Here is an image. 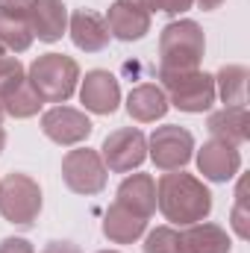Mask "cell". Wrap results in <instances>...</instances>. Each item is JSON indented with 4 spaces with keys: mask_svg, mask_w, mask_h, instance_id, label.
<instances>
[{
    "mask_svg": "<svg viewBox=\"0 0 250 253\" xmlns=\"http://www.w3.org/2000/svg\"><path fill=\"white\" fill-rule=\"evenodd\" d=\"M206 126H209L212 138H218V141H227V144L239 147V144H245V141L250 138L248 106H224V109H218V112H212V115H209Z\"/></svg>",
    "mask_w": 250,
    "mask_h": 253,
    "instance_id": "cell-16",
    "label": "cell"
},
{
    "mask_svg": "<svg viewBox=\"0 0 250 253\" xmlns=\"http://www.w3.org/2000/svg\"><path fill=\"white\" fill-rule=\"evenodd\" d=\"M194 0H150V12H165V15H183L191 9Z\"/></svg>",
    "mask_w": 250,
    "mask_h": 253,
    "instance_id": "cell-27",
    "label": "cell"
},
{
    "mask_svg": "<svg viewBox=\"0 0 250 253\" xmlns=\"http://www.w3.org/2000/svg\"><path fill=\"white\" fill-rule=\"evenodd\" d=\"M197 168L212 183H230L242 168V153H239V147H233L227 141L209 138L197 150Z\"/></svg>",
    "mask_w": 250,
    "mask_h": 253,
    "instance_id": "cell-11",
    "label": "cell"
},
{
    "mask_svg": "<svg viewBox=\"0 0 250 253\" xmlns=\"http://www.w3.org/2000/svg\"><path fill=\"white\" fill-rule=\"evenodd\" d=\"M109 180V168L103 165L100 153L91 147H77L68 150L62 159V183L74 194H100L106 189Z\"/></svg>",
    "mask_w": 250,
    "mask_h": 253,
    "instance_id": "cell-6",
    "label": "cell"
},
{
    "mask_svg": "<svg viewBox=\"0 0 250 253\" xmlns=\"http://www.w3.org/2000/svg\"><path fill=\"white\" fill-rule=\"evenodd\" d=\"M3 103V112L6 115H12V118H18V121H24V118H33V115H39V109L44 106V100L36 94V88L30 85V80H24L6 100H0Z\"/></svg>",
    "mask_w": 250,
    "mask_h": 253,
    "instance_id": "cell-21",
    "label": "cell"
},
{
    "mask_svg": "<svg viewBox=\"0 0 250 253\" xmlns=\"http://www.w3.org/2000/svg\"><path fill=\"white\" fill-rule=\"evenodd\" d=\"M121 3H129V6H138V9L150 12V0H121Z\"/></svg>",
    "mask_w": 250,
    "mask_h": 253,
    "instance_id": "cell-31",
    "label": "cell"
},
{
    "mask_svg": "<svg viewBox=\"0 0 250 253\" xmlns=\"http://www.w3.org/2000/svg\"><path fill=\"white\" fill-rule=\"evenodd\" d=\"M126 112H129V118L138 121V124H153V121L165 118V112H168V97H165V91H162L159 85L141 83V85H135V88L129 91V97H126Z\"/></svg>",
    "mask_w": 250,
    "mask_h": 253,
    "instance_id": "cell-18",
    "label": "cell"
},
{
    "mask_svg": "<svg viewBox=\"0 0 250 253\" xmlns=\"http://www.w3.org/2000/svg\"><path fill=\"white\" fill-rule=\"evenodd\" d=\"M30 85L44 103H65L80 83V65L65 53H44L27 71Z\"/></svg>",
    "mask_w": 250,
    "mask_h": 253,
    "instance_id": "cell-3",
    "label": "cell"
},
{
    "mask_svg": "<svg viewBox=\"0 0 250 253\" xmlns=\"http://www.w3.org/2000/svg\"><path fill=\"white\" fill-rule=\"evenodd\" d=\"M106 27H109V36L118 39V42H138L150 33V12L138 9V6H129V3H112L109 12H106Z\"/></svg>",
    "mask_w": 250,
    "mask_h": 253,
    "instance_id": "cell-14",
    "label": "cell"
},
{
    "mask_svg": "<svg viewBox=\"0 0 250 253\" xmlns=\"http://www.w3.org/2000/svg\"><path fill=\"white\" fill-rule=\"evenodd\" d=\"M94 124L88 121L85 112L80 109H71V106H53L42 115V132L56 141L59 147H74L80 141H85L91 135Z\"/></svg>",
    "mask_w": 250,
    "mask_h": 253,
    "instance_id": "cell-9",
    "label": "cell"
},
{
    "mask_svg": "<svg viewBox=\"0 0 250 253\" xmlns=\"http://www.w3.org/2000/svg\"><path fill=\"white\" fill-rule=\"evenodd\" d=\"M156 206L159 212L180 224H197V221H206L209 212H212V191L203 186V180L183 174V171H165L156 183Z\"/></svg>",
    "mask_w": 250,
    "mask_h": 253,
    "instance_id": "cell-1",
    "label": "cell"
},
{
    "mask_svg": "<svg viewBox=\"0 0 250 253\" xmlns=\"http://www.w3.org/2000/svg\"><path fill=\"white\" fill-rule=\"evenodd\" d=\"M3 115H6V112H3V103H0V124H3Z\"/></svg>",
    "mask_w": 250,
    "mask_h": 253,
    "instance_id": "cell-33",
    "label": "cell"
},
{
    "mask_svg": "<svg viewBox=\"0 0 250 253\" xmlns=\"http://www.w3.org/2000/svg\"><path fill=\"white\" fill-rule=\"evenodd\" d=\"M0 56H6V47H3V44H0Z\"/></svg>",
    "mask_w": 250,
    "mask_h": 253,
    "instance_id": "cell-34",
    "label": "cell"
},
{
    "mask_svg": "<svg viewBox=\"0 0 250 253\" xmlns=\"http://www.w3.org/2000/svg\"><path fill=\"white\" fill-rule=\"evenodd\" d=\"M144 253H180V233L174 227H156L144 239Z\"/></svg>",
    "mask_w": 250,
    "mask_h": 253,
    "instance_id": "cell-24",
    "label": "cell"
},
{
    "mask_svg": "<svg viewBox=\"0 0 250 253\" xmlns=\"http://www.w3.org/2000/svg\"><path fill=\"white\" fill-rule=\"evenodd\" d=\"M230 221H233L236 236H239V239H248L250 236V224H248L250 221V212H248V180H242L239 189H236V206H233Z\"/></svg>",
    "mask_w": 250,
    "mask_h": 253,
    "instance_id": "cell-25",
    "label": "cell"
},
{
    "mask_svg": "<svg viewBox=\"0 0 250 253\" xmlns=\"http://www.w3.org/2000/svg\"><path fill=\"white\" fill-rule=\"evenodd\" d=\"M24 80H27V71L18 56H0V100H6Z\"/></svg>",
    "mask_w": 250,
    "mask_h": 253,
    "instance_id": "cell-23",
    "label": "cell"
},
{
    "mask_svg": "<svg viewBox=\"0 0 250 253\" xmlns=\"http://www.w3.org/2000/svg\"><path fill=\"white\" fill-rule=\"evenodd\" d=\"M97 253H118V251H97Z\"/></svg>",
    "mask_w": 250,
    "mask_h": 253,
    "instance_id": "cell-35",
    "label": "cell"
},
{
    "mask_svg": "<svg viewBox=\"0 0 250 253\" xmlns=\"http://www.w3.org/2000/svg\"><path fill=\"white\" fill-rule=\"evenodd\" d=\"M194 3H197V6H200L203 12H215V9H218V6H221L224 0H194Z\"/></svg>",
    "mask_w": 250,
    "mask_h": 253,
    "instance_id": "cell-30",
    "label": "cell"
},
{
    "mask_svg": "<svg viewBox=\"0 0 250 253\" xmlns=\"http://www.w3.org/2000/svg\"><path fill=\"white\" fill-rule=\"evenodd\" d=\"M3 147H6V132H3V126H0V153H3Z\"/></svg>",
    "mask_w": 250,
    "mask_h": 253,
    "instance_id": "cell-32",
    "label": "cell"
},
{
    "mask_svg": "<svg viewBox=\"0 0 250 253\" xmlns=\"http://www.w3.org/2000/svg\"><path fill=\"white\" fill-rule=\"evenodd\" d=\"M80 100L94 115H112L121 103V85H118L115 74H109L103 68L88 71L83 80V88H80Z\"/></svg>",
    "mask_w": 250,
    "mask_h": 253,
    "instance_id": "cell-10",
    "label": "cell"
},
{
    "mask_svg": "<svg viewBox=\"0 0 250 253\" xmlns=\"http://www.w3.org/2000/svg\"><path fill=\"white\" fill-rule=\"evenodd\" d=\"M100 159L109 171L115 174H129L147 159V138L138 126H121L103 138Z\"/></svg>",
    "mask_w": 250,
    "mask_h": 253,
    "instance_id": "cell-8",
    "label": "cell"
},
{
    "mask_svg": "<svg viewBox=\"0 0 250 253\" xmlns=\"http://www.w3.org/2000/svg\"><path fill=\"white\" fill-rule=\"evenodd\" d=\"M162 91L168 97V106H177L180 112H209L215 103V77L206 71H159Z\"/></svg>",
    "mask_w": 250,
    "mask_h": 253,
    "instance_id": "cell-4",
    "label": "cell"
},
{
    "mask_svg": "<svg viewBox=\"0 0 250 253\" xmlns=\"http://www.w3.org/2000/svg\"><path fill=\"white\" fill-rule=\"evenodd\" d=\"M203 53L206 39L194 21H171L159 36V71H197Z\"/></svg>",
    "mask_w": 250,
    "mask_h": 253,
    "instance_id": "cell-2",
    "label": "cell"
},
{
    "mask_svg": "<svg viewBox=\"0 0 250 253\" xmlns=\"http://www.w3.org/2000/svg\"><path fill=\"white\" fill-rule=\"evenodd\" d=\"M68 33H71V42L85 50V53H97L109 44V27L103 21V15H97L94 9H77L68 21Z\"/></svg>",
    "mask_w": 250,
    "mask_h": 253,
    "instance_id": "cell-12",
    "label": "cell"
},
{
    "mask_svg": "<svg viewBox=\"0 0 250 253\" xmlns=\"http://www.w3.org/2000/svg\"><path fill=\"white\" fill-rule=\"evenodd\" d=\"M233 242L224 227L218 224H188L186 233H180V253H230Z\"/></svg>",
    "mask_w": 250,
    "mask_h": 253,
    "instance_id": "cell-17",
    "label": "cell"
},
{
    "mask_svg": "<svg viewBox=\"0 0 250 253\" xmlns=\"http://www.w3.org/2000/svg\"><path fill=\"white\" fill-rule=\"evenodd\" d=\"M215 97H221L227 106H245L248 103V68L224 65L215 77Z\"/></svg>",
    "mask_w": 250,
    "mask_h": 253,
    "instance_id": "cell-20",
    "label": "cell"
},
{
    "mask_svg": "<svg viewBox=\"0 0 250 253\" xmlns=\"http://www.w3.org/2000/svg\"><path fill=\"white\" fill-rule=\"evenodd\" d=\"M0 44L12 53H24L33 44V30L30 21L24 18H0Z\"/></svg>",
    "mask_w": 250,
    "mask_h": 253,
    "instance_id": "cell-22",
    "label": "cell"
},
{
    "mask_svg": "<svg viewBox=\"0 0 250 253\" xmlns=\"http://www.w3.org/2000/svg\"><path fill=\"white\" fill-rule=\"evenodd\" d=\"M33 0H0V18H24L30 21Z\"/></svg>",
    "mask_w": 250,
    "mask_h": 253,
    "instance_id": "cell-26",
    "label": "cell"
},
{
    "mask_svg": "<svg viewBox=\"0 0 250 253\" xmlns=\"http://www.w3.org/2000/svg\"><path fill=\"white\" fill-rule=\"evenodd\" d=\"M42 253H83L74 242H47V248Z\"/></svg>",
    "mask_w": 250,
    "mask_h": 253,
    "instance_id": "cell-29",
    "label": "cell"
},
{
    "mask_svg": "<svg viewBox=\"0 0 250 253\" xmlns=\"http://www.w3.org/2000/svg\"><path fill=\"white\" fill-rule=\"evenodd\" d=\"M44 197H42V186L21 171H12L0 180V215L15 224V227H36L39 215H42Z\"/></svg>",
    "mask_w": 250,
    "mask_h": 253,
    "instance_id": "cell-5",
    "label": "cell"
},
{
    "mask_svg": "<svg viewBox=\"0 0 250 253\" xmlns=\"http://www.w3.org/2000/svg\"><path fill=\"white\" fill-rule=\"evenodd\" d=\"M115 203L150 221V215L156 212V183H153V177L150 174H132V177H126L124 183L118 186Z\"/></svg>",
    "mask_w": 250,
    "mask_h": 253,
    "instance_id": "cell-15",
    "label": "cell"
},
{
    "mask_svg": "<svg viewBox=\"0 0 250 253\" xmlns=\"http://www.w3.org/2000/svg\"><path fill=\"white\" fill-rule=\"evenodd\" d=\"M147 153L159 171H180L194 153V135L180 124L156 126L147 138Z\"/></svg>",
    "mask_w": 250,
    "mask_h": 253,
    "instance_id": "cell-7",
    "label": "cell"
},
{
    "mask_svg": "<svg viewBox=\"0 0 250 253\" xmlns=\"http://www.w3.org/2000/svg\"><path fill=\"white\" fill-rule=\"evenodd\" d=\"M0 253H36V248H33V242H27V239L9 236V239L0 242Z\"/></svg>",
    "mask_w": 250,
    "mask_h": 253,
    "instance_id": "cell-28",
    "label": "cell"
},
{
    "mask_svg": "<svg viewBox=\"0 0 250 253\" xmlns=\"http://www.w3.org/2000/svg\"><path fill=\"white\" fill-rule=\"evenodd\" d=\"M30 30L39 42H59L68 30V9L62 0H33L30 6Z\"/></svg>",
    "mask_w": 250,
    "mask_h": 253,
    "instance_id": "cell-13",
    "label": "cell"
},
{
    "mask_svg": "<svg viewBox=\"0 0 250 253\" xmlns=\"http://www.w3.org/2000/svg\"><path fill=\"white\" fill-rule=\"evenodd\" d=\"M144 230H147V218L129 212V209L118 206V203H112L106 209V215H103V236L109 242H115V245H132V242H138L144 236Z\"/></svg>",
    "mask_w": 250,
    "mask_h": 253,
    "instance_id": "cell-19",
    "label": "cell"
}]
</instances>
